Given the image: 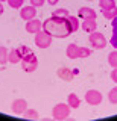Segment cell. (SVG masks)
<instances>
[{"label": "cell", "mask_w": 117, "mask_h": 121, "mask_svg": "<svg viewBox=\"0 0 117 121\" xmlns=\"http://www.w3.org/2000/svg\"><path fill=\"white\" fill-rule=\"evenodd\" d=\"M43 30L50 33L53 38H67L71 35V27L69 17H56L52 15L50 18L43 21Z\"/></svg>", "instance_id": "cell-1"}, {"label": "cell", "mask_w": 117, "mask_h": 121, "mask_svg": "<svg viewBox=\"0 0 117 121\" xmlns=\"http://www.w3.org/2000/svg\"><path fill=\"white\" fill-rule=\"evenodd\" d=\"M21 68H23V71H26V73H33L38 68V58L33 53H29L28 56H24L21 59Z\"/></svg>", "instance_id": "cell-2"}, {"label": "cell", "mask_w": 117, "mask_h": 121, "mask_svg": "<svg viewBox=\"0 0 117 121\" xmlns=\"http://www.w3.org/2000/svg\"><path fill=\"white\" fill-rule=\"evenodd\" d=\"M88 39H90L91 47L96 48V50L105 48V45H107V38H105V35H103V33H100V32H97V30H94V32L90 33Z\"/></svg>", "instance_id": "cell-3"}, {"label": "cell", "mask_w": 117, "mask_h": 121, "mask_svg": "<svg viewBox=\"0 0 117 121\" xmlns=\"http://www.w3.org/2000/svg\"><path fill=\"white\" fill-rule=\"evenodd\" d=\"M52 36L50 33H47L46 30H40L38 33H35V45L38 48H47L52 44Z\"/></svg>", "instance_id": "cell-4"}, {"label": "cell", "mask_w": 117, "mask_h": 121, "mask_svg": "<svg viewBox=\"0 0 117 121\" xmlns=\"http://www.w3.org/2000/svg\"><path fill=\"white\" fill-rule=\"evenodd\" d=\"M70 109L71 108L67 103H58L52 109V115H53L55 120H66L70 115Z\"/></svg>", "instance_id": "cell-5"}, {"label": "cell", "mask_w": 117, "mask_h": 121, "mask_svg": "<svg viewBox=\"0 0 117 121\" xmlns=\"http://www.w3.org/2000/svg\"><path fill=\"white\" fill-rule=\"evenodd\" d=\"M102 92L97 89H88L85 92V101L88 103L90 106H97L102 103Z\"/></svg>", "instance_id": "cell-6"}, {"label": "cell", "mask_w": 117, "mask_h": 121, "mask_svg": "<svg viewBox=\"0 0 117 121\" xmlns=\"http://www.w3.org/2000/svg\"><path fill=\"white\" fill-rule=\"evenodd\" d=\"M28 109V101L24 98H15L11 104V111H12L14 115H23Z\"/></svg>", "instance_id": "cell-7"}, {"label": "cell", "mask_w": 117, "mask_h": 121, "mask_svg": "<svg viewBox=\"0 0 117 121\" xmlns=\"http://www.w3.org/2000/svg\"><path fill=\"white\" fill-rule=\"evenodd\" d=\"M35 15H37V8L35 6L29 5V6L20 8V17L23 18L24 21H29V20H32V18H35Z\"/></svg>", "instance_id": "cell-8"}, {"label": "cell", "mask_w": 117, "mask_h": 121, "mask_svg": "<svg viewBox=\"0 0 117 121\" xmlns=\"http://www.w3.org/2000/svg\"><path fill=\"white\" fill-rule=\"evenodd\" d=\"M40 30H43V21L37 20V18H32V20H29L26 23V32L29 33H38Z\"/></svg>", "instance_id": "cell-9"}, {"label": "cell", "mask_w": 117, "mask_h": 121, "mask_svg": "<svg viewBox=\"0 0 117 121\" xmlns=\"http://www.w3.org/2000/svg\"><path fill=\"white\" fill-rule=\"evenodd\" d=\"M78 17L81 20H91V18H96V11L93 8H88V6H82L79 8L78 11Z\"/></svg>", "instance_id": "cell-10"}, {"label": "cell", "mask_w": 117, "mask_h": 121, "mask_svg": "<svg viewBox=\"0 0 117 121\" xmlns=\"http://www.w3.org/2000/svg\"><path fill=\"white\" fill-rule=\"evenodd\" d=\"M58 77L62 79V80H66V82H71L75 79V73L70 70V68L62 67V68H59V70H58Z\"/></svg>", "instance_id": "cell-11"}, {"label": "cell", "mask_w": 117, "mask_h": 121, "mask_svg": "<svg viewBox=\"0 0 117 121\" xmlns=\"http://www.w3.org/2000/svg\"><path fill=\"white\" fill-rule=\"evenodd\" d=\"M66 55H67L69 59H78L79 58V45L75 44V43L69 44L67 48H66Z\"/></svg>", "instance_id": "cell-12"}, {"label": "cell", "mask_w": 117, "mask_h": 121, "mask_svg": "<svg viewBox=\"0 0 117 121\" xmlns=\"http://www.w3.org/2000/svg\"><path fill=\"white\" fill-rule=\"evenodd\" d=\"M81 27H82V30H84V32H87V33L94 32V30H96V27H97L96 18H91V20H82Z\"/></svg>", "instance_id": "cell-13"}, {"label": "cell", "mask_w": 117, "mask_h": 121, "mask_svg": "<svg viewBox=\"0 0 117 121\" xmlns=\"http://www.w3.org/2000/svg\"><path fill=\"white\" fill-rule=\"evenodd\" d=\"M67 104H69L71 109H78L79 106H81V98H79L75 92H70L69 97H67Z\"/></svg>", "instance_id": "cell-14"}, {"label": "cell", "mask_w": 117, "mask_h": 121, "mask_svg": "<svg viewBox=\"0 0 117 121\" xmlns=\"http://www.w3.org/2000/svg\"><path fill=\"white\" fill-rule=\"evenodd\" d=\"M21 59H23V58H21L18 48H11V52H9V55H8V62L18 64V62H21Z\"/></svg>", "instance_id": "cell-15"}, {"label": "cell", "mask_w": 117, "mask_h": 121, "mask_svg": "<svg viewBox=\"0 0 117 121\" xmlns=\"http://www.w3.org/2000/svg\"><path fill=\"white\" fill-rule=\"evenodd\" d=\"M111 27H112V36L109 39V44L114 48H117V17L111 20Z\"/></svg>", "instance_id": "cell-16"}, {"label": "cell", "mask_w": 117, "mask_h": 121, "mask_svg": "<svg viewBox=\"0 0 117 121\" xmlns=\"http://www.w3.org/2000/svg\"><path fill=\"white\" fill-rule=\"evenodd\" d=\"M102 15L107 20H112V18L117 17V6H112L109 9H102Z\"/></svg>", "instance_id": "cell-17"}, {"label": "cell", "mask_w": 117, "mask_h": 121, "mask_svg": "<svg viewBox=\"0 0 117 121\" xmlns=\"http://www.w3.org/2000/svg\"><path fill=\"white\" fill-rule=\"evenodd\" d=\"M8 55H9V50L3 45H0V65H5L8 62Z\"/></svg>", "instance_id": "cell-18"}, {"label": "cell", "mask_w": 117, "mask_h": 121, "mask_svg": "<svg viewBox=\"0 0 117 121\" xmlns=\"http://www.w3.org/2000/svg\"><path fill=\"white\" fill-rule=\"evenodd\" d=\"M69 21H70V27H71V33L76 32V30L81 27V24H79V20L78 17H75V15H69Z\"/></svg>", "instance_id": "cell-19"}, {"label": "cell", "mask_w": 117, "mask_h": 121, "mask_svg": "<svg viewBox=\"0 0 117 121\" xmlns=\"http://www.w3.org/2000/svg\"><path fill=\"white\" fill-rule=\"evenodd\" d=\"M100 9H109V8L116 6V0H99Z\"/></svg>", "instance_id": "cell-20"}, {"label": "cell", "mask_w": 117, "mask_h": 121, "mask_svg": "<svg viewBox=\"0 0 117 121\" xmlns=\"http://www.w3.org/2000/svg\"><path fill=\"white\" fill-rule=\"evenodd\" d=\"M108 64H109L112 68H117V50L111 52V53L108 55Z\"/></svg>", "instance_id": "cell-21"}, {"label": "cell", "mask_w": 117, "mask_h": 121, "mask_svg": "<svg viewBox=\"0 0 117 121\" xmlns=\"http://www.w3.org/2000/svg\"><path fill=\"white\" fill-rule=\"evenodd\" d=\"M108 100H109V103L117 104V86H114L112 89H109V92H108Z\"/></svg>", "instance_id": "cell-22"}, {"label": "cell", "mask_w": 117, "mask_h": 121, "mask_svg": "<svg viewBox=\"0 0 117 121\" xmlns=\"http://www.w3.org/2000/svg\"><path fill=\"white\" fill-rule=\"evenodd\" d=\"M6 2H8V5L12 9H20V8H23L24 0H6Z\"/></svg>", "instance_id": "cell-23"}, {"label": "cell", "mask_w": 117, "mask_h": 121, "mask_svg": "<svg viewBox=\"0 0 117 121\" xmlns=\"http://www.w3.org/2000/svg\"><path fill=\"white\" fill-rule=\"evenodd\" d=\"M53 15H56V17H69L70 12L66 9V8H59V9H55L53 11Z\"/></svg>", "instance_id": "cell-24"}, {"label": "cell", "mask_w": 117, "mask_h": 121, "mask_svg": "<svg viewBox=\"0 0 117 121\" xmlns=\"http://www.w3.org/2000/svg\"><path fill=\"white\" fill-rule=\"evenodd\" d=\"M91 55V50L87 47H79V58L84 59V58H88V56Z\"/></svg>", "instance_id": "cell-25"}, {"label": "cell", "mask_w": 117, "mask_h": 121, "mask_svg": "<svg viewBox=\"0 0 117 121\" xmlns=\"http://www.w3.org/2000/svg\"><path fill=\"white\" fill-rule=\"evenodd\" d=\"M23 117H26V118H38V112H37L35 109H26Z\"/></svg>", "instance_id": "cell-26"}, {"label": "cell", "mask_w": 117, "mask_h": 121, "mask_svg": "<svg viewBox=\"0 0 117 121\" xmlns=\"http://www.w3.org/2000/svg\"><path fill=\"white\" fill-rule=\"evenodd\" d=\"M18 52H20L21 58H24V56H28V55H29V53H32V50L28 47V45H20V47H18Z\"/></svg>", "instance_id": "cell-27"}, {"label": "cell", "mask_w": 117, "mask_h": 121, "mask_svg": "<svg viewBox=\"0 0 117 121\" xmlns=\"http://www.w3.org/2000/svg\"><path fill=\"white\" fill-rule=\"evenodd\" d=\"M29 2H31V5H32V6L40 8V6H43V5H44V2H46V0H29Z\"/></svg>", "instance_id": "cell-28"}, {"label": "cell", "mask_w": 117, "mask_h": 121, "mask_svg": "<svg viewBox=\"0 0 117 121\" xmlns=\"http://www.w3.org/2000/svg\"><path fill=\"white\" fill-rule=\"evenodd\" d=\"M109 76H111V80L114 82V83H117V68H114V70L111 71V74H109Z\"/></svg>", "instance_id": "cell-29"}, {"label": "cell", "mask_w": 117, "mask_h": 121, "mask_svg": "<svg viewBox=\"0 0 117 121\" xmlns=\"http://www.w3.org/2000/svg\"><path fill=\"white\" fill-rule=\"evenodd\" d=\"M47 3L53 6V5H56V3H58V0H47Z\"/></svg>", "instance_id": "cell-30"}, {"label": "cell", "mask_w": 117, "mask_h": 121, "mask_svg": "<svg viewBox=\"0 0 117 121\" xmlns=\"http://www.w3.org/2000/svg\"><path fill=\"white\" fill-rule=\"evenodd\" d=\"M3 12H5V8H3V3L0 2V15H2Z\"/></svg>", "instance_id": "cell-31"}, {"label": "cell", "mask_w": 117, "mask_h": 121, "mask_svg": "<svg viewBox=\"0 0 117 121\" xmlns=\"http://www.w3.org/2000/svg\"><path fill=\"white\" fill-rule=\"evenodd\" d=\"M0 2H5V0H0Z\"/></svg>", "instance_id": "cell-32"}]
</instances>
